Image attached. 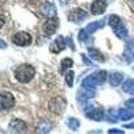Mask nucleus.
<instances>
[{
    "mask_svg": "<svg viewBox=\"0 0 134 134\" xmlns=\"http://www.w3.org/2000/svg\"><path fill=\"white\" fill-rule=\"evenodd\" d=\"M85 114L88 119L93 121H100L103 118V109L99 105H94V106H87L85 109Z\"/></svg>",
    "mask_w": 134,
    "mask_h": 134,
    "instance_id": "nucleus-6",
    "label": "nucleus"
},
{
    "mask_svg": "<svg viewBox=\"0 0 134 134\" xmlns=\"http://www.w3.org/2000/svg\"><path fill=\"white\" fill-rule=\"evenodd\" d=\"M64 48H66V39L63 36H58L57 39L51 43V46H50V51L52 54H59Z\"/></svg>",
    "mask_w": 134,
    "mask_h": 134,
    "instance_id": "nucleus-12",
    "label": "nucleus"
},
{
    "mask_svg": "<svg viewBox=\"0 0 134 134\" xmlns=\"http://www.w3.org/2000/svg\"><path fill=\"white\" fill-rule=\"evenodd\" d=\"M124 127L125 129H134V122H133V124H129V125H125Z\"/></svg>",
    "mask_w": 134,
    "mask_h": 134,
    "instance_id": "nucleus-34",
    "label": "nucleus"
},
{
    "mask_svg": "<svg viewBox=\"0 0 134 134\" xmlns=\"http://www.w3.org/2000/svg\"><path fill=\"white\" fill-rule=\"evenodd\" d=\"M15 105V98L9 91L0 93V110H9Z\"/></svg>",
    "mask_w": 134,
    "mask_h": 134,
    "instance_id": "nucleus-7",
    "label": "nucleus"
},
{
    "mask_svg": "<svg viewBox=\"0 0 134 134\" xmlns=\"http://www.w3.org/2000/svg\"><path fill=\"white\" fill-rule=\"evenodd\" d=\"M78 38H79L81 42H87V38H88V34L86 32V30H81L79 31V35H78Z\"/></svg>",
    "mask_w": 134,
    "mask_h": 134,
    "instance_id": "nucleus-26",
    "label": "nucleus"
},
{
    "mask_svg": "<svg viewBox=\"0 0 134 134\" xmlns=\"http://www.w3.org/2000/svg\"><path fill=\"white\" fill-rule=\"evenodd\" d=\"M14 75L20 83H27L35 75V69L31 64H20L14 70Z\"/></svg>",
    "mask_w": 134,
    "mask_h": 134,
    "instance_id": "nucleus-1",
    "label": "nucleus"
},
{
    "mask_svg": "<svg viewBox=\"0 0 134 134\" xmlns=\"http://www.w3.org/2000/svg\"><path fill=\"white\" fill-rule=\"evenodd\" d=\"M66 106H67V102H66L64 97H55L48 103V109L54 114H62L66 109Z\"/></svg>",
    "mask_w": 134,
    "mask_h": 134,
    "instance_id": "nucleus-4",
    "label": "nucleus"
},
{
    "mask_svg": "<svg viewBox=\"0 0 134 134\" xmlns=\"http://www.w3.org/2000/svg\"><path fill=\"white\" fill-rule=\"evenodd\" d=\"M9 129H11V131H14V133H18V134H20V133H23V131H26V129H27V124L24 121H21V119H12L9 122Z\"/></svg>",
    "mask_w": 134,
    "mask_h": 134,
    "instance_id": "nucleus-13",
    "label": "nucleus"
},
{
    "mask_svg": "<svg viewBox=\"0 0 134 134\" xmlns=\"http://www.w3.org/2000/svg\"><path fill=\"white\" fill-rule=\"evenodd\" d=\"M51 130V122H48L47 119H40V122L38 124V134H46Z\"/></svg>",
    "mask_w": 134,
    "mask_h": 134,
    "instance_id": "nucleus-18",
    "label": "nucleus"
},
{
    "mask_svg": "<svg viewBox=\"0 0 134 134\" xmlns=\"http://www.w3.org/2000/svg\"><path fill=\"white\" fill-rule=\"evenodd\" d=\"M40 12H42V15L47 16L48 19H52V18H55V15H57V8H55V5L52 3L46 2V3H43L40 5Z\"/></svg>",
    "mask_w": 134,
    "mask_h": 134,
    "instance_id": "nucleus-11",
    "label": "nucleus"
},
{
    "mask_svg": "<svg viewBox=\"0 0 134 134\" xmlns=\"http://www.w3.org/2000/svg\"><path fill=\"white\" fill-rule=\"evenodd\" d=\"M109 134H124V130L122 129H110Z\"/></svg>",
    "mask_w": 134,
    "mask_h": 134,
    "instance_id": "nucleus-29",
    "label": "nucleus"
},
{
    "mask_svg": "<svg viewBox=\"0 0 134 134\" xmlns=\"http://www.w3.org/2000/svg\"><path fill=\"white\" fill-rule=\"evenodd\" d=\"M107 8V3L105 0H94L90 5V9H91V14L93 15H102Z\"/></svg>",
    "mask_w": 134,
    "mask_h": 134,
    "instance_id": "nucleus-10",
    "label": "nucleus"
},
{
    "mask_svg": "<svg viewBox=\"0 0 134 134\" xmlns=\"http://www.w3.org/2000/svg\"><path fill=\"white\" fill-rule=\"evenodd\" d=\"M118 118L122 119V121H129V119H133L134 118V111L130 110V109H121L118 110Z\"/></svg>",
    "mask_w": 134,
    "mask_h": 134,
    "instance_id": "nucleus-17",
    "label": "nucleus"
},
{
    "mask_svg": "<svg viewBox=\"0 0 134 134\" xmlns=\"http://www.w3.org/2000/svg\"><path fill=\"white\" fill-rule=\"evenodd\" d=\"M66 42L69 43V46L71 47V50H75V46H74V44H72V38H71V35L66 38Z\"/></svg>",
    "mask_w": 134,
    "mask_h": 134,
    "instance_id": "nucleus-30",
    "label": "nucleus"
},
{
    "mask_svg": "<svg viewBox=\"0 0 134 134\" xmlns=\"http://www.w3.org/2000/svg\"><path fill=\"white\" fill-rule=\"evenodd\" d=\"M7 47V44H5V42L4 40H2L0 39V48H5Z\"/></svg>",
    "mask_w": 134,
    "mask_h": 134,
    "instance_id": "nucleus-33",
    "label": "nucleus"
},
{
    "mask_svg": "<svg viewBox=\"0 0 134 134\" xmlns=\"http://www.w3.org/2000/svg\"><path fill=\"white\" fill-rule=\"evenodd\" d=\"M11 40H12V43L16 44V46L23 47V46H28V44L31 43V40H32V38H31V35L28 32L20 31V32L14 34V35L11 36Z\"/></svg>",
    "mask_w": 134,
    "mask_h": 134,
    "instance_id": "nucleus-5",
    "label": "nucleus"
},
{
    "mask_svg": "<svg viewBox=\"0 0 134 134\" xmlns=\"http://www.w3.org/2000/svg\"><path fill=\"white\" fill-rule=\"evenodd\" d=\"M117 118H118V110H115V109H110L109 111H107V119L111 122H115L117 121Z\"/></svg>",
    "mask_w": 134,
    "mask_h": 134,
    "instance_id": "nucleus-24",
    "label": "nucleus"
},
{
    "mask_svg": "<svg viewBox=\"0 0 134 134\" xmlns=\"http://www.w3.org/2000/svg\"><path fill=\"white\" fill-rule=\"evenodd\" d=\"M4 23H5V16L0 15V28H2V27L4 26Z\"/></svg>",
    "mask_w": 134,
    "mask_h": 134,
    "instance_id": "nucleus-32",
    "label": "nucleus"
},
{
    "mask_svg": "<svg viewBox=\"0 0 134 134\" xmlns=\"http://www.w3.org/2000/svg\"><path fill=\"white\" fill-rule=\"evenodd\" d=\"M88 55H90L91 59H95L98 62H103L105 60V57L100 54V51L98 48H88Z\"/></svg>",
    "mask_w": 134,
    "mask_h": 134,
    "instance_id": "nucleus-19",
    "label": "nucleus"
},
{
    "mask_svg": "<svg viewBox=\"0 0 134 134\" xmlns=\"http://www.w3.org/2000/svg\"><path fill=\"white\" fill-rule=\"evenodd\" d=\"M122 82H124V74H122V72L115 71V72H111L110 74V85L113 86V87L119 86Z\"/></svg>",
    "mask_w": 134,
    "mask_h": 134,
    "instance_id": "nucleus-15",
    "label": "nucleus"
},
{
    "mask_svg": "<svg viewBox=\"0 0 134 134\" xmlns=\"http://www.w3.org/2000/svg\"><path fill=\"white\" fill-rule=\"evenodd\" d=\"M82 60H83V63H85L86 66H94V63H93L90 59H88L85 54H82Z\"/></svg>",
    "mask_w": 134,
    "mask_h": 134,
    "instance_id": "nucleus-28",
    "label": "nucleus"
},
{
    "mask_svg": "<svg viewBox=\"0 0 134 134\" xmlns=\"http://www.w3.org/2000/svg\"><path fill=\"white\" fill-rule=\"evenodd\" d=\"M122 88H124L125 93L134 95V79H126V81L124 82V86H122Z\"/></svg>",
    "mask_w": 134,
    "mask_h": 134,
    "instance_id": "nucleus-20",
    "label": "nucleus"
},
{
    "mask_svg": "<svg viewBox=\"0 0 134 134\" xmlns=\"http://www.w3.org/2000/svg\"><path fill=\"white\" fill-rule=\"evenodd\" d=\"M94 95H95L94 90H90V88H81V90L78 91V94H76V99H78V102L83 103L85 100L91 99Z\"/></svg>",
    "mask_w": 134,
    "mask_h": 134,
    "instance_id": "nucleus-14",
    "label": "nucleus"
},
{
    "mask_svg": "<svg viewBox=\"0 0 134 134\" xmlns=\"http://www.w3.org/2000/svg\"><path fill=\"white\" fill-rule=\"evenodd\" d=\"M124 58L127 63H131L134 60V50L133 48H126L125 47V51H124Z\"/></svg>",
    "mask_w": 134,
    "mask_h": 134,
    "instance_id": "nucleus-23",
    "label": "nucleus"
},
{
    "mask_svg": "<svg viewBox=\"0 0 134 134\" xmlns=\"http://www.w3.org/2000/svg\"><path fill=\"white\" fill-rule=\"evenodd\" d=\"M125 105H126V107H127V109H130V110H133V111H134V98L127 99Z\"/></svg>",
    "mask_w": 134,
    "mask_h": 134,
    "instance_id": "nucleus-27",
    "label": "nucleus"
},
{
    "mask_svg": "<svg viewBox=\"0 0 134 134\" xmlns=\"http://www.w3.org/2000/svg\"><path fill=\"white\" fill-rule=\"evenodd\" d=\"M67 126H69L71 130H78L79 126H81V122H79V119L75 118V117H70L69 119H67Z\"/></svg>",
    "mask_w": 134,
    "mask_h": 134,
    "instance_id": "nucleus-21",
    "label": "nucleus"
},
{
    "mask_svg": "<svg viewBox=\"0 0 134 134\" xmlns=\"http://www.w3.org/2000/svg\"><path fill=\"white\" fill-rule=\"evenodd\" d=\"M127 5L130 7V9L134 12V0H127Z\"/></svg>",
    "mask_w": 134,
    "mask_h": 134,
    "instance_id": "nucleus-31",
    "label": "nucleus"
},
{
    "mask_svg": "<svg viewBox=\"0 0 134 134\" xmlns=\"http://www.w3.org/2000/svg\"><path fill=\"white\" fill-rule=\"evenodd\" d=\"M59 27V20L57 18H52V19H48L46 23L43 24L42 30L46 35H52V34L57 31V28Z\"/></svg>",
    "mask_w": 134,
    "mask_h": 134,
    "instance_id": "nucleus-9",
    "label": "nucleus"
},
{
    "mask_svg": "<svg viewBox=\"0 0 134 134\" xmlns=\"http://www.w3.org/2000/svg\"><path fill=\"white\" fill-rule=\"evenodd\" d=\"M86 18H87V12L83 8H74L67 15V19L70 21H72V23H79V21L85 20Z\"/></svg>",
    "mask_w": 134,
    "mask_h": 134,
    "instance_id": "nucleus-8",
    "label": "nucleus"
},
{
    "mask_svg": "<svg viewBox=\"0 0 134 134\" xmlns=\"http://www.w3.org/2000/svg\"><path fill=\"white\" fill-rule=\"evenodd\" d=\"M107 79V72L105 70H99L91 75H88L86 79H83L82 82V88H95L98 85L103 83Z\"/></svg>",
    "mask_w": 134,
    "mask_h": 134,
    "instance_id": "nucleus-2",
    "label": "nucleus"
},
{
    "mask_svg": "<svg viewBox=\"0 0 134 134\" xmlns=\"http://www.w3.org/2000/svg\"><path fill=\"white\" fill-rule=\"evenodd\" d=\"M74 72L70 70V71H67L66 72V85L69 86V87H71L72 85H74Z\"/></svg>",
    "mask_w": 134,
    "mask_h": 134,
    "instance_id": "nucleus-25",
    "label": "nucleus"
},
{
    "mask_svg": "<svg viewBox=\"0 0 134 134\" xmlns=\"http://www.w3.org/2000/svg\"><path fill=\"white\" fill-rule=\"evenodd\" d=\"M109 24L113 28L115 36L119 39H126L127 38V28L122 23V19L118 15H110L109 16Z\"/></svg>",
    "mask_w": 134,
    "mask_h": 134,
    "instance_id": "nucleus-3",
    "label": "nucleus"
},
{
    "mask_svg": "<svg viewBox=\"0 0 134 134\" xmlns=\"http://www.w3.org/2000/svg\"><path fill=\"white\" fill-rule=\"evenodd\" d=\"M105 26V21L103 20H95V21H91L90 24H87L86 26V32L90 35V34H93V32H95L97 30H99V28H102Z\"/></svg>",
    "mask_w": 134,
    "mask_h": 134,
    "instance_id": "nucleus-16",
    "label": "nucleus"
},
{
    "mask_svg": "<svg viewBox=\"0 0 134 134\" xmlns=\"http://www.w3.org/2000/svg\"><path fill=\"white\" fill-rule=\"evenodd\" d=\"M71 67H72V59L64 58V59L60 62V72H64L67 69H71Z\"/></svg>",
    "mask_w": 134,
    "mask_h": 134,
    "instance_id": "nucleus-22",
    "label": "nucleus"
}]
</instances>
